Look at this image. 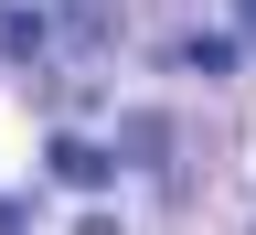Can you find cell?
<instances>
[{"label": "cell", "mask_w": 256, "mask_h": 235, "mask_svg": "<svg viewBox=\"0 0 256 235\" xmlns=\"http://www.w3.org/2000/svg\"><path fill=\"white\" fill-rule=\"evenodd\" d=\"M43 171H54V182H75V192H96V182L118 171V160L96 150V139H54V150H43Z\"/></svg>", "instance_id": "cell-2"}, {"label": "cell", "mask_w": 256, "mask_h": 235, "mask_svg": "<svg viewBox=\"0 0 256 235\" xmlns=\"http://www.w3.org/2000/svg\"><path fill=\"white\" fill-rule=\"evenodd\" d=\"M235 32H246V43H256V0H235Z\"/></svg>", "instance_id": "cell-5"}, {"label": "cell", "mask_w": 256, "mask_h": 235, "mask_svg": "<svg viewBox=\"0 0 256 235\" xmlns=\"http://www.w3.org/2000/svg\"><path fill=\"white\" fill-rule=\"evenodd\" d=\"M54 43H64V64L96 86V64H107V43H118V0H54Z\"/></svg>", "instance_id": "cell-1"}, {"label": "cell", "mask_w": 256, "mask_h": 235, "mask_svg": "<svg viewBox=\"0 0 256 235\" xmlns=\"http://www.w3.org/2000/svg\"><path fill=\"white\" fill-rule=\"evenodd\" d=\"M160 150H171V128H160V118H128V160H139V171H150Z\"/></svg>", "instance_id": "cell-4"}, {"label": "cell", "mask_w": 256, "mask_h": 235, "mask_svg": "<svg viewBox=\"0 0 256 235\" xmlns=\"http://www.w3.org/2000/svg\"><path fill=\"white\" fill-rule=\"evenodd\" d=\"M43 32H54V22H32V11H0V64H32V54H43Z\"/></svg>", "instance_id": "cell-3"}]
</instances>
